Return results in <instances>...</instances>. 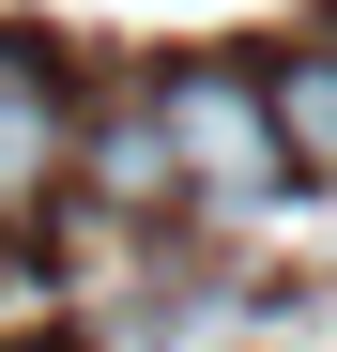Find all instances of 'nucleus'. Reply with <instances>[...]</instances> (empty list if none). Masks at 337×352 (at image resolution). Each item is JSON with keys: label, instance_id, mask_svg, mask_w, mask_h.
Returning a JSON list of instances; mask_svg holds the SVG:
<instances>
[{"label": "nucleus", "instance_id": "f257e3e1", "mask_svg": "<svg viewBox=\"0 0 337 352\" xmlns=\"http://www.w3.org/2000/svg\"><path fill=\"white\" fill-rule=\"evenodd\" d=\"M153 123H168V168H184V199H276V107H261V77H230V62H184L153 92Z\"/></svg>", "mask_w": 337, "mask_h": 352}, {"label": "nucleus", "instance_id": "f03ea898", "mask_svg": "<svg viewBox=\"0 0 337 352\" xmlns=\"http://www.w3.org/2000/svg\"><path fill=\"white\" fill-rule=\"evenodd\" d=\"M62 168H77V107H62V77L0 46V214H31Z\"/></svg>", "mask_w": 337, "mask_h": 352}, {"label": "nucleus", "instance_id": "7ed1b4c3", "mask_svg": "<svg viewBox=\"0 0 337 352\" xmlns=\"http://www.w3.org/2000/svg\"><path fill=\"white\" fill-rule=\"evenodd\" d=\"M77 153H92V199H123V214L184 199V168H168V123H153V107H107V123H92Z\"/></svg>", "mask_w": 337, "mask_h": 352}, {"label": "nucleus", "instance_id": "20e7f679", "mask_svg": "<svg viewBox=\"0 0 337 352\" xmlns=\"http://www.w3.org/2000/svg\"><path fill=\"white\" fill-rule=\"evenodd\" d=\"M261 107H276V153L292 168H337V46H292L261 77Z\"/></svg>", "mask_w": 337, "mask_h": 352}]
</instances>
